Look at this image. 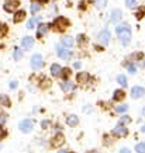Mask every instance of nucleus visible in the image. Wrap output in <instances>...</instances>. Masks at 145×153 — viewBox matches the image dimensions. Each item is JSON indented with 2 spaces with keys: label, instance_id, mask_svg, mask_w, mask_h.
I'll return each instance as SVG.
<instances>
[{
  "label": "nucleus",
  "instance_id": "nucleus-6",
  "mask_svg": "<svg viewBox=\"0 0 145 153\" xmlns=\"http://www.w3.org/2000/svg\"><path fill=\"white\" fill-rule=\"evenodd\" d=\"M20 131L21 132H24V134H28V132H31L33 131V121H30V120H24L20 122V125H19Z\"/></svg>",
  "mask_w": 145,
  "mask_h": 153
},
{
  "label": "nucleus",
  "instance_id": "nucleus-33",
  "mask_svg": "<svg viewBox=\"0 0 145 153\" xmlns=\"http://www.w3.org/2000/svg\"><path fill=\"white\" fill-rule=\"evenodd\" d=\"M6 136V131L3 129V128H1V126H0V139H3V138H4Z\"/></svg>",
  "mask_w": 145,
  "mask_h": 153
},
{
  "label": "nucleus",
  "instance_id": "nucleus-3",
  "mask_svg": "<svg viewBox=\"0 0 145 153\" xmlns=\"http://www.w3.org/2000/svg\"><path fill=\"white\" fill-rule=\"evenodd\" d=\"M30 63H31V68L35 70L41 69L42 65H44V62H42V56L38 55V53H35V55L31 56V59H30Z\"/></svg>",
  "mask_w": 145,
  "mask_h": 153
},
{
  "label": "nucleus",
  "instance_id": "nucleus-1",
  "mask_svg": "<svg viewBox=\"0 0 145 153\" xmlns=\"http://www.w3.org/2000/svg\"><path fill=\"white\" fill-rule=\"evenodd\" d=\"M116 33L118 35V41L121 42L123 45H128L130 41H131V28L130 25L126 23L118 24L116 27Z\"/></svg>",
  "mask_w": 145,
  "mask_h": 153
},
{
  "label": "nucleus",
  "instance_id": "nucleus-29",
  "mask_svg": "<svg viewBox=\"0 0 145 153\" xmlns=\"http://www.w3.org/2000/svg\"><path fill=\"white\" fill-rule=\"evenodd\" d=\"M116 110H117V112H126L127 110H128V105H127V104H121V105L116 107Z\"/></svg>",
  "mask_w": 145,
  "mask_h": 153
},
{
  "label": "nucleus",
  "instance_id": "nucleus-27",
  "mask_svg": "<svg viewBox=\"0 0 145 153\" xmlns=\"http://www.w3.org/2000/svg\"><path fill=\"white\" fill-rule=\"evenodd\" d=\"M126 6L128 9H134L137 6V0H126Z\"/></svg>",
  "mask_w": 145,
  "mask_h": 153
},
{
  "label": "nucleus",
  "instance_id": "nucleus-5",
  "mask_svg": "<svg viewBox=\"0 0 145 153\" xmlns=\"http://www.w3.org/2000/svg\"><path fill=\"white\" fill-rule=\"evenodd\" d=\"M110 38H111V34H110V31L108 30H103V31H100L99 33V42L102 44V45H107L108 42H110Z\"/></svg>",
  "mask_w": 145,
  "mask_h": 153
},
{
  "label": "nucleus",
  "instance_id": "nucleus-30",
  "mask_svg": "<svg viewBox=\"0 0 145 153\" xmlns=\"http://www.w3.org/2000/svg\"><path fill=\"white\" fill-rule=\"evenodd\" d=\"M40 9H41V4H38V3H33V4H31V13L33 14H35Z\"/></svg>",
  "mask_w": 145,
  "mask_h": 153
},
{
  "label": "nucleus",
  "instance_id": "nucleus-2",
  "mask_svg": "<svg viewBox=\"0 0 145 153\" xmlns=\"http://www.w3.org/2000/svg\"><path fill=\"white\" fill-rule=\"evenodd\" d=\"M56 51H58V56H59L61 59H64V60L69 59L70 56H72V51H70V48L65 47V45H62V44H59V45H58Z\"/></svg>",
  "mask_w": 145,
  "mask_h": 153
},
{
  "label": "nucleus",
  "instance_id": "nucleus-15",
  "mask_svg": "<svg viewBox=\"0 0 145 153\" xmlns=\"http://www.w3.org/2000/svg\"><path fill=\"white\" fill-rule=\"evenodd\" d=\"M66 122H68V125L75 126V125H78V122H79V118L76 115H69L66 118Z\"/></svg>",
  "mask_w": 145,
  "mask_h": 153
},
{
  "label": "nucleus",
  "instance_id": "nucleus-20",
  "mask_svg": "<svg viewBox=\"0 0 145 153\" xmlns=\"http://www.w3.org/2000/svg\"><path fill=\"white\" fill-rule=\"evenodd\" d=\"M13 56H14V60H20L21 58H23V51L19 49V48H16V49H14Z\"/></svg>",
  "mask_w": 145,
  "mask_h": 153
},
{
  "label": "nucleus",
  "instance_id": "nucleus-11",
  "mask_svg": "<svg viewBox=\"0 0 145 153\" xmlns=\"http://www.w3.org/2000/svg\"><path fill=\"white\" fill-rule=\"evenodd\" d=\"M21 45H23L24 49H31L34 45V38L31 37H24L23 41H21Z\"/></svg>",
  "mask_w": 145,
  "mask_h": 153
},
{
  "label": "nucleus",
  "instance_id": "nucleus-25",
  "mask_svg": "<svg viewBox=\"0 0 145 153\" xmlns=\"http://www.w3.org/2000/svg\"><path fill=\"white\" fill-rule=\"evenodd\" d=\"M135 152L137 153H145V142H141L135 146Z\"/></svg>",
  "mask_w": 145,
  "mask_h": 153
},
{
  "label": "nucleus",
  "instance_id": "nucleus-14",
  "mask_svg": "<svg viewBox=\"0 0 145 153\" xmlns=\"http://www.w3.org/2000/svg\"><path fill=\"white\" fill-rule=\"evenodd\" d=\"M24 19H25V11L20 10V11H17L16 16H14V23H21Z\"/></svg>",
  "mask_w": 145,
  "mask_h": 153
},
{
  "label": "nucleus",
  "instance_id": "nucleus-28",
  "mask_svg": "<svg viewBox=\"0 0 145 153\" xmlns=\"http://www.w3.org/2000/svg\"><path fill=\"white\" fill-rule=\"evenodd\" d=\"M7 34V27L4 24H0V38H3Z\"/></svg>",
  "mask_w": 145,
  "mask_h": 153
},
{
  "label": "nucleus",
  "instance_id": "nucleus-22",
  "mask_svg": "<svg viewBox=\"0 0 145 153\" xmlns=\"http://www.w3.org/2000/svg\"><path fill=\"white\" fill-rule=\"evenodd\" d=\"M40 20H41V17H38V19H30V21L27 23V28H28V30L34 28V27H35V23H37V21H40Z\"/></svg>",
  "mask_w": 145,
  "mask_h": 153
},
{
  "label": "nucleus",
  "instance_id": "nucleus-36",
  "mask_svg": "<svg viewBox=\"0 0 145 153\" xmlns=\"http://www.w3.org/2000/svg\"><path fill=\"white\" fill-rule=\"evenodd\" d=\"M10 87L16 88V87H17V82H11V83H10Z\"/></svg>",
  "mask_w": 145,
  "mask_h": 153
},
{
  "label": "nucleus",
  "instance_id": "nucleus-32",
  "mask_svg": "<svg viewBox=\"0 0 145 153\" xmlns=\"http://www.w3.org/2000/svg\"><path fill=\"white\" fill-rule=\"evenodd\" d=\"M128 72H130L131 74H134L137 72V68L134 65H130V66H128Z\"/></svg>",
  "mask_w": 145,
  "mask_h": 153
},
{
  "label": "nucleus",
  "instance_id": "nucleus-37",
  "mask_svg": "<svg viewBox=\"0 0 145 153\" xmlns=\"http://www.w3.org/2000/svg\"><path fill=\"white\" fill-rule=\"evenodd\" d=\"M42 126H44V128H45V126H48V121H44V122H42Z\"/></svg>",
  "mask_w": 145,
  "mask_h": 153
},
{
  "label": "nucleus",
  "instance_id": "nucleus-12",
  "mask_svg": "<svg viewBox=\"0 0 145 153\" xmlns=\"http://www.w3.org/2000/svg\"><path fill=\"white\" fill-rule=\"evenodd\" d=\"M121 16H123V13H121V10H113L111 13H110V20L111 21H114V23H117L118 20L121 19Z\"/></svg>",
  "mask_w": 145,
  "mask_h": 153
},
{
  "label": "nucleus",
  "instance_id": "nucleus-38",
  "mask_svg": "<svg viewBox=\"0 0 145 153\" xmlns=\"http://www.w3.org/2000/svg\"><path fill=\"white\" fill-rule=\"evenodd\" d=\"M73 66H75L76 69H78V68H80V63H79V62H76V63H75V65H73Z\"/></svg>",
  "mask_w": 145,
  "mask_h": 153
},
{
  "label": "nucleus",
  "instance_id": "nucleus-40",
  "mask_svg": "<svg viewBox=\"0 0 145 153\" xmlns=\"http://www.w3.org/2000/svg\"><path fill=\"white\" fill-rule=\"evenodd\" d=\"M58 153H66V150H59Z\"/></svg>",
  "mask_w": 145,
  "mask_h": 153
},
{
  "label": "nucleus",
  "instance_id": "nucleus-23",
  "mask_svg": "<svg viewBox=\"0 0 145 153\" xmlns=\"http://www.w3.org/2000/svg\"><path fill=\"white\" fill-rule=\"evenodd\" d=\"M70 87H72V84H70V82H68V80H64V82L61 83V88L64 90V91H68Z\"/></svg>",
  "mask_w": 145,
  "mask_h": 153
},
{
  "label": "nucleus",
  "instance_id": "nucleus-39",
  "mask_svg": "<svg viewBox=\"0 0 145 153\" xmlns=\"http://www.w3.org/2000/svg\"><path fill=\"white\" fill-rule=\"evenodd\" d=\"M141 131H142V132H145V125L142 126V128H141Z\"/></svg>",
  "mask_w": 145,
  "mask_h": 153
},
{
  "label": "nucleus",
  "instance_id": "nucleus-18",
  "mask_svg": "<svg viewBox=\"0 0 145 153\" xmlns=\"http://www.w3.org/2000/svg\"><path fill=\"white\" fill-rule=\"evenodd\" d=\"M48 28H49V25H47V24H40V27H38V37H42L48 31Z\"/></svg>",
  "mask_w": 145,
  "mask_h": 153
},
{
  "label": "nucleus",
  "instance_id": "nucleus-10",
  "mask_svg": "<svg viewBox=\"0 0 145 153\" xmlns=\"http://www.w3.org/2000/svg\"><path fill=\"white\" fill-rule=\"evenodd\" d=\"M64 135L62 134H56L55 136H54V139H52V142H51V145L54 146V148H59L62 143H64Z\"/></svg>",
  "mask_w": 145,
  "mask_h": 153
},
{
  "label": "nucleus",
  "instance_id": "nucleus-4",
  "mask_svg": "<svg viewBox=\"0 0 145 153\" xmlns=\"http://www.w3.org/2000/svg\"><path fill=\"white\" fill-rule=\"evenodd\" d=\"M20 6V0H6L4 1V10L7 13H13L19 9Z\"/></svg>",
  "mask_w": 145,
  "mask_h": 153
},
{
  "label": "nucleus",
  "instance_id": "nucleus-35",
  "mask_svg": "<svg viewBox=\"0 0 145 153\" xmlns=\"http://www.w3.org/2000/svg\"><path fill=\"white\" fill-rule=\"evenodd\" d=\"M4 121H6V115H3V114H1V115H0V124H3Z\"/></svg>",
  "mask_w": 145,
  "mask_h": 153
},
{
  "label": "nucleus",
  "instance_id": "nucleus-26",
  "mask_svg": "<svg viewBox=\"0 0 145 153\" xmlns=\"http://www.w3.org/2000/svg\"><path fill=\"white\" fill-rule=\"evenodd\" d=\"M117 82L121 84L123 87H126V86H127V77L124 76V74H120V76H118V77H117Z\"/></svg>",
  "mask_w": 145,
  "mask_h": 153
},
{
  "label": "nucleus",
  "instance_id": "nucleus-21",
  "mask_svg": "<svg viewBox=\"0 0 145 153\" xmlns=\"http://www.w3.org/2000/svg\"><path fill=\"white\" fill-rule=\"evenodd\" d=\"M0 104L1 105H4V107H10V100H9V97H6V96H0Z\"/></svg>",
  "mask_w": 145,
  "mask_h": 153
},
{
  "label": "nucleus",
  "instance_id": "nucleus-8",
  "mask_svg": "<svg viewBox=\"0 0 145 153\" xmlns=\"http://www.w3.org/2000/svg\"><path fill=\"white\" fill-rule=\"evenodd\" d=\"M114 135L116 136H120V138H123V136H127V134H128V129H127L126 126L123 125V124H118L116 128H114Z\"/></svg>",
  "mask_w": 145,
  "mask_h": 153
},
{
  "label": "nucleus",
  "instance_id": "nucleus-9",
  "mask_svg": "<svg viewBox=\"0 0 145 153\" xmlns=\"http://www.w3.org/2000/svg\"><path fill=\"white\" fill-rule=\"evenodd\" d=\"M145 94V90L141 86H135V87H132L131 88V97L132 98H140L142 97Z\"/></svg>",
  "mask_w": 145,
  "mask_h": 153
},
{
  "label": "nucleus",
  "instance_id": "nucleus-13",
  "mask_svg": "<svg viewBox=\"0 0 145 153\" xmlns=\"http://www.w3.org/2000/svg\"><path fill=\"white\" fill-rule=\"evenodd\" d=\"M61 44L62 45H65V47H68V48H72L73 47V44H75V41H73V38L72 37H64Z\"/></svg>",
  "mask_w": 145,
  "mask_h": 153
},
{
  "label": "nucleus",
  "instance_id": "nucleus-34",
  "mask_svg": "<svg viewBox=\"0 0 145 153\" xmlns=\"http://www.w3.org/2000/svg\"><path fill=\"white\" fill-rule=\"evenodd\" d=\"M120 153H131V150H130L128 148H123L121 150H120Z\"/></svg>",
  "mask_w": 145,
  "mask_h": 153
},
{
  "label": "nucleus",
  "instance_id": "nucleus-24",
  "mask_svg": "<svg viewBox=\"0 0 145 153\" xmlns=\"http://www.w3.org/2000/svg\"><path fill=\"white\" fill-rule=\"evenodd\" d=\"M87 79H89V77H87V74L86 73H79L78 74V82H79V83H86Z\"/></svg>",
  "mask_w": 145,
  "mask_h": 153
},
{
  "label": "nucleus",
  "instance_id": "nucleus-19",
  "mask_svg": "<svg viewBox=\"0 0 145 153\" xmlns=\"http://www.w3.org/2000/svg\"><path fill=\"white\" fill-rule=\"evenodd\" d=\"M94 4H96V7L97 9H104L106 7V4H107V0H94Z\"/></svg>",
  "mask_w": 145,
  "mask_h": 153
},
{
  "label": "nucleus",
  "instance_id": "nucleus-17",
  "mask_svg": "<svg viewBox=\"0 0 145 153\" xmlns=\"http://www.w3.org/2000/svg\"><path fill=\"white\" fill-rule=\"evenodd\" d=\"M126 97V93H124V91H123V90H116V91H114V100H116V101H120V100H123V98Z\"/></svg>",
  "mask_w": 145,
  "mask_h": 153
},
{
  "label": "nucleus",
  "instance_id": "nucleus-16",
  "mask_svg": "<svg viewBox=\"0 0 145 153\" xmlns=\"http://www.w3.org/2000/svg\"><path fill=\"white\" fill-rule=\"evenodd\" d=\"M51 73H52V76H59V74L62 73V68L59 65L54 63V65L51 66Z\"/></svg>",
  "mask_w": 145,
  "mask_h": 153
},
{
  "label": "nucleus",
  "instance_id": "nucleus-7",
  "mask_svg": "<svg viewBox=\"0 0 145 153\" xmlns=\"http://www.w3.org/2000/svg\"><path fill=\"white\" fill-rule=\"evenodd\" d=\"M54 25H55L59 31H64L68 25H69V23H68V20L64 19V17H59V19H56L55 20V23H54Z\"/></svg>",
  "mask_w": 145,
  "mask_h": 153
},
{
  "label": "nucleus",
  "instance_id": "nucleus-31",
  "mask_svg": "<svg viewBox=\"0 0 145 153\" xmlns=\"http://www.w3.org/2000/svg\"><path fill=\"white\" fill-rule=\"evenodd\" d=\"M130 121H131V118H130V117L124 115L121 120H120V124H127V122H130Z\"/></svg>",
  "mask_w": 145,
  "mask_h": 153
}]
</instances>
